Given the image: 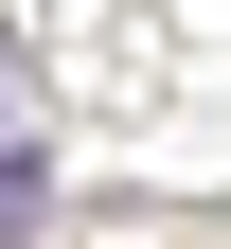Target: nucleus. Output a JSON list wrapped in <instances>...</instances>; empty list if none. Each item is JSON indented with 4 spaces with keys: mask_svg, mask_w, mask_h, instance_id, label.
I'll return each mask as SVG.
<instances>
[{
    "mask_svg": "<svg viewBox=\"0 0 231 249\" xmlns=\"http://www.w3.org/2000/svg\"><path fill=\"white\" fill-rule=\"evenodd\" d=\"M36 213H53V160H36V142H0V249H36Z\"/></svg>",
    "mask_w": 231,
    "mask_h": 249,
    "instance_id": "obj_1",
    "label": "nucleus"
},
{
    "mask_svg": "<svg viewBox=\"0 0 231 249\" xmlns=\"http://www.w3.org/2000/svg\"><path fill=\"white\" fill-rule=\"evenodd\" d=\"M0 71H18V53H0Z\"/></svg>",
    "mask_w": 231,
    "mask_h": 249,
    "instance_id": "obj_2",
    "label": "nucleus"
}]
</instances>
